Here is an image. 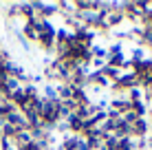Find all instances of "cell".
<instances>
[{
	"label": "cell",
	"mask_w": 152,
	"mask_h": 150,
	"mask_svg": "<svg viewBox=\"0 0 152 150\" xmlns=\"http://www.w3.org/2000/svg\"><path fill=\"white\" fill-rule=\"evenodd\" d=\"M110 84H113V82H108L102 71H91L88 77H86V89H93L95 93H102V91L110 89Z\"/></svg>",
	"instance_id": "2"
},
{
	"label": "cell",
	"mask_w": 152,
	"mask_h": 150,
	"mask_svg": "<svg viewBox=\"0 0 152 150\" xmlns=\"http://www.w3.org/2000/svg\"><path fill=\"white\" fill-rule=\"evenodd\" d=\"M126 60H128V58H126V53H121V55H108V58H106V66L121 71L124 64H126Z\"/></svg>",
	"instance_id": "13"
},
{
	"label": "cell",
	"mask_w": 152,
	"mask_h": 150,
	"mask_svg": "<svg viewBox=\"0 0 152 150\" xmlns=\"http://www.w3.org/2000/svg\"><path fill=\"white\" fill-rule=\"evenodd\" d=\"M130 132H132V139H145L150 135V121L145 119V117H141V119H137L134 124H130Z\"/></svg>",
	"instance_id": "4"
},
{
	"label": "cell",
	"mask_w": 152,
	"mask_h": 150,
	"mask_svg": "<svg viewBox=\"0 0 152 150\" xmlns=\"http://www.w3.org/2000/svg\"><path fill=\"white\" fill-rule=\"evenodd\" d=\"M55 91H57V100L60 102H66V100H73V86L62 82V84H55Z\"/></svg>",
	"instance_id": "11"
},
{
	"label": "cell",
	"mask_w": 152,
	"mask_h": 150,
	"mask_svg": "<svg viewBox=\"0 0 152 150\" xmlns=\"http://www.w3.org/2000/svg\"><path fill=\"white\" fill-rule=\"evenodd\" d=\"M33 141L31 139V135H29V130H22V132H18V135L13 137V143H15V148H24V146H29V143Z\"/></svg>",
	"instance_id": "16"
},
{
	"label": "cell",
	"mask_w": 152,
	"mask_h": 150,
	"mask_svg": "<svg viewBox=\"0 0 152 150\" xmlns=\"http://www.w3.org/2000/svg\"><path fill=\"white\" fill-rule=\"evenodd\" d=\"M130 110H132L137 117H145V115H148V106H145L143 100H141V102H130Z\"/></svg>",
	"instance_id": "19"
},
{
	"label": "cell",
	"mask_w": 152,
	"mask_h": 150,
	"mask_svg": "<svg viewBox=\"0 0 152 150\" xmlns=\"http://www.w3.org/2000/svg\"><path fill=\"white\" fill-rule=\"evenodd\" d=\"M132 2H134V9H137L139 15H143L145 11H150V7H152V2H148V0H132Z\"/></svg>",
	"instance_id": "22"
},
{
	"label": "cell",
	"mask_w": 152,
	"mask_h": 150,
	"mask_svg": "<svg viewBox=\"0 0 152 150\" xmlns=\"http://www.w3.org/2000/svg\"><path fill=\"white\" fill-rule=\"evenodd\" d=\"M119 150H137V148H134V139L132 137L119 139Z\"/></svg>",
	"instance_id": "24"
},
{
	"label": "cell",
	"mask_w": 152,
	"mask_h": 150,
	"mask_svg": "<svg viewBox=\"0 0 152 150\" xmlns=\"http://www.w3.org/2000/svg\"><path fill=\"white\" fill-rule=\"evenodd\" d=\"M4 121H7V124H11V126H13V128H15L18 132H22V130H29L27 117H24V115H22L20 110H13V113H11V115H9L7 119H4Z\"/></svg>",
	"instance_id": "7"
},
{
	"label": "cell",
	"mask_w": 152,
	"mask_h": 150,
	"mask_svg": "<svg viewBox=\"0 0 152 150\" xmlns=\"http://www.w3.org/2000/svg\"><path fill=\"white\" fill-rule=\"evenodd\" d=\"M108 108L115 113H119V115H126V113H130V102H128V97L121 95V97H110L108 100Z\"/></svg>",
	"instance_id": "5"
},
{
	"label": "cell",
	"mask_w": 152,
	"mask_h": 150,
	"mask_svg": "<svg viewBox=\"0 0 152 150\" xmlns=\"http://www.w3.org/2000/svg\"><path fill=\"white\" fill-rule=\"evenodd\" d=\"M126 97H128V102H141L143 100V91H141L139 86L137 89H130L128 93H126Z\"/></svg>",
	"instance_id": "23"
},
{
	"label": "cell",
	"mask_w": 152,
	"mask_h": 150,
	"mask_svg": "<svg viewBox=\"0 0 152 150\" xmlns=\"http://www.w3.org/2000/svg\"><path fill=\"white\" fill-rule=\"evenodd\" d=\"M132 73L137 77L139 89H150L152 86V58H145L137 64H132Z\"/></svg>",
	"instance_id": "1"
},
{
	"label": "cell",
	"mask_w": 152,
	"mask_h": 150,
	"mask_svg": "<svg viewBox=\"0 0 152 150\" xmlns=\"http://www.w3.org/2000/svg\"><path fill=\"white\" fill-rule=\"evenodd\" d=\"M124 53V42H115L108 46V55H121Z\"/></svg>",
	"instance_id": "25"
},
{
	"label": "cell",
	"mask_w": 152,
	"mask_h": 150,
	"mask_svg": "<svg viewBox=\"0 0 152 150\" xmlns=\"http://www.w3.org/2000/svg\"><path fill=\"white\" fill-rule=\"evenodd\" d=\"M117 86H119L124 93H128L130 89H137L139 84H137V77H134V73H132V71H128V73H121V77L117 80Z\"/></svg>",
	"instance_id": "8"
},
{
	"label": "cell",
	"mask_w": 152,
	"mask_h": 150,
	"mask_svg": "<svg viewBox=\"0 0 152 150\" xmlns=\"http://www.w3.org/2000/svg\"><path fill=\"white\" fill-rule=\"evenodd\" d=\"M102 73L106 75V80H108V82H117L119 77H121V71H119V69H110V66H104Z\"/></svg>",
	"instance_id": "20"
},
{
	"label": "cell",
	"mask_w": 152,
	"mask_h": 150,
	"mask_svg": "<svg viewBox=\"0 0 152 150\" xmlns=\"http://www.w3.org/2000/svg\"><path fill=\"white\" fill-rule=\"evenodd\" d=\"M64 124H66V130H69L71 135H77V137L82 135V130H84V119H80L77 115H69V117L64 119Z\"/></svg>",
	"instance_id": "9"
},
{
	"label": "cell",
	"mask_w": 152,
	"mask_h": 150,
	"mask_svg": "<svg viewBox=\"0 0 152 150\" xmlns=\"http://www.w3.org/2000/svg\"><path fill=\"white\" fill-rule=\"evenodd\" d=\"M55 31H49V33H40L38 35V46L44 51V53H53V49H55Z\"/></svg>",
	"instance_id": "6"
},
{
	"label": "cell",
	"mask_w": 152,
	"mask_h": 150,
	"mask_svg": "<svg viewBox=\"0 0 152 150\" xmlns=\"http://www.w3.org/2000/svg\"><path fill=\"white\" fill-rule=\"evenodd\" d=\"M117 139H124V137H130L132 132H130V124L128 121H124V117H121V121L117 124V128H115V132H113Z\"/></svg>",
	"instance_id": "15"
},
{
	"label": "cell",
	"mask_w": 152,
	"mask_h": 150,
	"mask_svg": "<svg viewBox=\"0 0 152 150\" xmlns=\"http://www.w3.org/2000/svg\"><path fill=\"white\" fill-rule=\"evenodd\" d=\"M82 143V137L77 135H64L60 141V146H57V150H77Z\"/></svg>",
	"instance_id": "10"
},
{
	"label": "cell",
	"mask_w": 152,
	"mask_h": 150,
	"mask_svg": "<svg viewBox=\"0 0 152 150\" xmlns=\"http://www.w3.org/2000/svg\"><path fill=\"white\" fill-rule=\"evenodd\" d=\"M20 18L27 22V20H35V9L31 2H20Z\"/></svg>",
	"instance_id": "14"
},
{
	"label": "cell",
	"mask_w": 152,
	"mask_h": 150,
	"mask_svg": "<svg viewBox=\"0 0 152 150\" xmlns=\"http://www.w3.org/2000/svg\"><path fill=\"white\" fill-rule=\"evenodd\" d=\"M40 95L44 97V100H57V91H55V84H49V82H44L42 84V91Z\"/></svg>",
	"instance_id": "17"
},
{
	"label": "cell",
	"mask_w": 152,
	"mask_h": 150,
	"mask_svg": "<svg viewBox=\"0 0 152 150\" xmlns=\"http://www.w3.org/2000/svg\"><path fill=\"white\" fill-rule=\"evenodd\" d=\"M124 13L121 11H110L106 15V24H108V29H115V27H121V22H124Z\"/></svg>",
	"instance_id": "12"
},
{
	"label": "cell",
	"mask_w": 152,
	"mask_h": 150,
	"mask_svg": "<svg viewBox=\"0 0 152 150\" xmlns=\"http://www.w3.org/2000/svg\"><path fill=\"white\" fill-rule=\"evenodd\" d=\"M33 9H35V18L42 20H51L53 15H57V2H40V0H33Z\"/></svg>",
	"instance_id": "3"
},
{
	"label": "cell",
	"mask_w": 152,
	"mask_h": 150,
	"mask_svg": "<svg viewBox=\"0 0 152 150\" xmlns=\"http://www.w3.org/2000/svg\"><path fill=\"white\" fill-rule=\"evenodd\" d=\"M13 110H18V108H15L9 100H0V119H7Z\"/></svg>",
	"instance_id": "18"
},
{
	"label": "cell",
	"mask_w": 152,
	"mask_h": 150,
	"mask_svg": "<svg viewBox=\"0 0 152 150\" xmlns=\"http://www.w3.org/2000/svg\"><path fill=\"white\" fill-rule=\"evenodd\" d=\"M102 150H119V139L117 137H108V139H104L102 141Z\"/></svg>",
	"instance_id": "21"
}]
</instances>
